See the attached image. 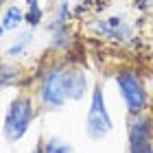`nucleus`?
I'll return each instance as SVG.
<instances>
[{
	"label": "nucleus",
	"mask_w": 153,
	"mask_h": 153,
	"mask_svg": "<svg viewBox=\"0 0 153 153\" xmlns=\"http://www.w3.org/2000/svg\"><path fill=\"white\" fill-rule=\"evenodd\" d=\"M48 31H51V48L55 51H66L72 42V33L68 29V24H48Z\"/></svg>",
	"instance_id": "nucleus-9"
},
{
	"label": "nucleus",
	"mask_w": 153,
	"mask_h": 153,
	"mask_svg": "<svg viewBox=\"0 0 153 153\" xmlns=\"http://www.w3.org/2000/svg\"><path fill=\"white\" fill-rule=\"evenodd\" d=\"M79 4H90V0H76Z\"/></svg>",
	"instance_id": "nucleus-17"
},
{
	"label": "nucleus",
	"mask_w": 153,
	"mask_h": 153,
	"mask_svg": "<svg viewBox=\"0 0 153 153\" xmlns=\"http://www.w3.org/2000/svg\"><path fill=\"white\" fill-rule=\"evenodd\" d=\"M85 136L90 140H105V138L112 134L114 129V120L112 114L107 109L105 103V92H103V85L96 83L92 88V94H90V105H88V114H85Z\"/></svg>",
	"instance_id": "nucleus-3"
},
{
	"label": "nucleus",
	"mask_w": 153,
	"mask_h": 153,
	"mask_svg": "<svg viewBox=\"0 0 153 153\" xmlns=\"http://www.w3.org/2000/svg\"><path fill=\"white\" fill-rule=\"evenodd\" d=\"M64 72H66L64 64H51L42 72L37 83V103L44 112H59L68 103Z\"/></svg>",
	"instance_id": "nucleus-2"
},
{
	"label": "nucleus",
	"mask_w": 153,
	"mask_h": 153,
	"mask_svg": "<svg viewBox=\"0 0 153 153\" xmlns=\"http://www.w3.org/2000/svg\"><path fill=\"white\" fill-rule=\"evenodd\" d=\"M153 142V118L149 114L131 116L127 125V147H140Z\"/></svg>",
	"instance_id": "nucleus-5"
},
{
	"label": "nucleus",
	"mask_w": 153,
	"mask_h": 153,
	"mask_svg": "<svg viewBox=\"0 0 153 153\" xmlns=\"http://www.w3.org/2000/svg\"><path fill=\"white\" fill-rule=\"evenodd\" d=\"M72 18V9L66 0H61L57 4V11H55V18H53V24H68V20Z\"/></svg>",
	"instance_id": "nucleus-13"
},
{
	"label": "nucleus",
	"mask_w": 153,
	"mask_h": 153,
	"mask_svg": "<svg viewBox=\"0 0 153 153\" xmlns=\"http://www.w3.org/2000/svg\"><path fill=\"white\" fill-rule=\"evenodd\" d=\"M114 81H116L118 96L123 99L127 114L129 116L144 114V109L149 107V92L144 88L142 79L138 76V72L129 70V68L127 70H118L114 74Z\"/></svg>",
	"instance_id": "nucleus-4"
},
{
	"label": "nucleus",
	"mask_w": 153,
	"mask_h": 153,
	"mask_svg": "<svg viewBox=\"0 0 153 153\" xmlns=\"http://www.w3.org/2000/svg\"><path fill=\"white\" fill-rule=\"evenodd\" d=\"M92 29L96 33H101L103 37H109L114 42H127L129 37H134V29L125 18L120 16H112L107 20H94Z\"/></svg>",
	"instance_id": "nucleus-6"
},
{
	"label": "nucleus",
	"mask_w": 153,
	"mask_h": 153,
	"mask_svg": "<svg viewBox=\"0 0 153 153\" xmlns=\"http://www.w3.org/2000/svg\"><path fill=\"white\" fill-rule=\"evenodd\" d=\"M44 153H74V147L68 140H61L57 136H51L44 140Z\"/></svg>",
	"instance_id": "nucleus-11"
},
{
	"label": "nucleus",
	"mask_w": 153,
	"mask_h": 153,
	"mask_svg": "<svg viewBox=\"0 0 153 153\" xmlns=\"http://www.w3.org/2000/svg\"><path fill=\"white\" fill-rule=\"evenodd\" d=\"M42 18H44V11L37 0H29V11H26V24L29 29H35V26L42 24Z\"/></svg>",
	"instance_id": "nucleus-12"
},
{
	"label": "nucleus",
	"mask_w": 153,
	"mask_h": 153,
	"mask_svg": "<svg viewBox=\"0 0 153 153\" xmlns=\"http://www.w3.org/2000/svg\"><path fill=\"white\" fill-rule=\"evenodd\" d=\"M127 153H153V142L140 144V147H127Z\"/></svg>",
	"instance_id": "nucleus-14"
},
{
	"label": "nucleus",
	"mask_w": 153,
	"mask_h": 153,
	"mask_svg": "<svg viewBox=\"0 0 153 153\" xmlns=\"http://www.w3.org/2000/svg\"><path fill=\"white\" fill-rule=\"evenodd\" d=\"M35 120V105H33V96L29 94H18L9 103L2 120V134L7 142H20L31 129Z\"/></svg>",
	"instance_id": "nucleus-1"
},
{
	"label": "nucleus",
	"mask_w": 153,
	"mask_h": 153,
	"mask_svg": "<svg viewBox=\"0 0 153 153\" xmlns=\"http://www.w3.org/2000/svg\"><path fill=\"white\" fill-rule=\"evenodd\" d=\"M31 44H33V29L20 33V35L13 39V44L4 48V57H20V55L26 53V48Z\"/></svg>",
	"instance_id": "nucleus-10"
},
{
	"label": "nucleus",
	"mask_w": 153,
	"mask_h": 153,
	"mask_svg": "<svg viewBox=\"0 0 153 153\" xmlns=\"http://www.w3.org/2000/svg\"><path fill=\"white\" fill-rule=\"evenodd\" d=\"M64 83H66V94H68V101H83L88 94H92V90H90V79H88V72H85V70H81V68L66 66V72H64Z\"/></svg>",
	"instance_id": "nucleus-7"
},
{
	"label": "nucleus",
	"mask_w": 153,
	"mask_h": 153,
	"mask_svg": "<svg viewBox=\"0 0 153 153\" xmlns=\"http://www.w3.org/2000/svg\"><path fill=\"white\" fill-rule=\"evenodd\" d=\"M22 22H26V13L20 9L18 4H9V7H4V11H2V20H0V33H4L7 31H16Z\"/></svg>",
	"instance_id": "nucleus-8"
},
{
	"label": "nucleus",
	"mask_w": 153,
	"mask_h": 153,
	"mask_svg": "<svg viewBox=\"0 0 153 153\" xmlns=\"http://www.w3.org/2000/svg\"><path fill=\"white\" fill-rule=\"evenodd\" d=\"M31 153H44V142H37L35 147H33V151Z\"/></svg>",
	"instance_id": "nucleus-16"
},
{
	"label": "nucleus",
	"mask_w": 153,
	"mask_h": 153,
	"mask_svg": "<svg viewBox=\"0 0 153 153\" xmlns=\"http://www.w3.org/2000/svg\"><path fill=\"white\" fill-rule=\"evenodd\" d=\"M149 4H151V0H136V9H140V11H144Z\"/></svg>",
	"instance_id": "nucleus-15"
}]
</instances>
